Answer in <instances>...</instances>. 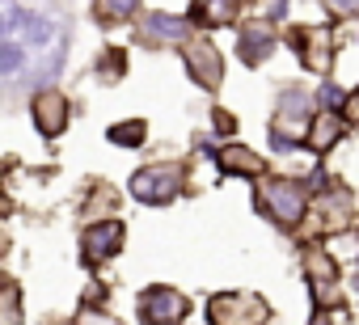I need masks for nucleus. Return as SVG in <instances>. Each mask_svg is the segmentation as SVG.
Here are the masks:
<instances>
[{"label":"nucleus","instance_id":"6","mask_svg":"<svg viewBox=\"0 0 359 325\" xmlns=\"http://www.w3.org/2000/svg\"><path fill=\"white\" fill-rule=\"evenodd\" d=\"M81 249H85V262L97 266L106 258H114L123 249V224L118 220H102V224H89L85 237H81Z\"/></svg>","mask_w":359,"mask_h":325},{"label":"nucleus","instance_id":"25","mask_svg":"<svg viewBox=\"0 0 359 325\" xmlns=\"http://www.w3.org/2000/svg\"><path fill=\"white\" fill-rule=\"evenodd\" d=\"M313 325H330V317H313Z\"/></svg>","mask_w":359,"mask_h":325},{"label":"nucleus","instance_id":"20","mask_svg":"<svg viewBox=\"0 0 359 325\" xmlns=\"http://www.w3.org/2000/svg\"><path fill=\"white\" fill-rule=\"evenodd\" d=\"M330 5V13H338V18H355L359 13V0H325Z\"/></svg>","mask_w":359,"mask_h":325},{"label":"nucleus","instance_id":"17","mask_svg":"<svg viewBox=\"0 0 359 325\" xmlns=\"http://www.w3.org/2000/svg\"><path fill=\"white\" fill-rule=\"evenodd\" d=\"M0 325H22V296L13 283L0 287Z\"/></svg>","mask_w":359,"mask_h":325},{"label":"nucleus","instance_id":"13","mask_svg":"<svg viewBox=\"0 0 359 325\" xmlns=\"http://www.w3.org/2000/svg\"><path fill=\"white\" fill-rule=\"evenodd\" d=\"M191 13L199 26H229L237 18V0H195Z\"/></svg>","mask_w":359,"mask_h":325},{"label":"nucleus","instance_id":"11","mask_svg":"<svg viewBox=\"0 0 359 325\" xmlns=\"http://www.w3.org/2000/svg\"><path fill=\"white\" fill-rule=\"evenodd\" d=\"M338 135H342V118H338L334 110H325V114H317V118L309 123V135H304V139H309L313 152H330Z\"/></svg>","mask_w":359,"mask_h":325},{"label":"nucleus","instance_id":"10","mask_svg":"<svg viewBox=\"0 0 359 325\" xmlns=\"http://www.w3.org/2000/svg\"><path fill=\"white\" fill-rule=\"evenodd\" d=\"M296 43H300V60H304L313 72H325V68H330V34H325V30H300Z\"/></svg>","mask_w":359,"mask_h":325},{"label":"nucleus","instance_id":"3","mask_svg":"<svg viewBox=\"0 0 359 325\" xmlns=\"http://www.w3.org/2000/svg\"><path fill=\"white\" fill-rule=\"evenodd\" d=\"M177 191H182V170L177 165H148V170H140L135 178H131V195L140 199V203H169V199H177Z\"/></svg>","mask_w":359,"mask_h":325},{"label":"nucleus","instance_id":"9","mask_svg":"<svg viewBox=\"0 0 359 325\" xmlns=\"http://www.w3.org/2000/svg\"><path fill=\"white\" fill-rule=\"evenodd\" d=\"M309 270H313V300H317L321 308L334 304V300H338V287H334V283H338V266H334L325 254L313 249V254H309Z\"/></svg>","mask_w":359,"mask_h":325},{"label":"nucleus","instance_id":"21","mask_svg":"<svg viewBox=\"0 0 359 325\" xmlns=\"http://www.w3.org/2000/svg\"><path fill=\"white\" fill-rule=\"evenodd\" d=\"M321 97H325V106H338V102H342V93H338L334 85H325V89H321Z\"/></svg>","mask_w":359,"mask_h":325},{"label":"nucleus","instance_id":"23","mask_svg":"<svg viewBox=\"0 0 359 325\" xmlns=\"http://www.w3.org/2000/svg\"><path fill=\"white\" fill-rule=\"evenodd\" d=\"M346 114H351V118H359V93H355V97L346 102Z\"/></svg>","mask_w":359,"mask_h":325},{"label":"nucleus","instance_id":"4","mask_svg":"<svg viewBox=\"0 0 359 325\" xmlns=\"http://www.w3.org/2000/svg\"><path fill=\"white\" fill-rule=\"evenodd\" d=\"M191 312L187 296L173 291V287H148L140 296V321L144 325H182Z\"/></svg>","mask_w":359,"mask_h":325},{"label":"nucleus","instance_id":"19","mask_svg":"<svg viewBox=\"0 0 359 325\" xmlns=\"http://www.w3.org/2000/svg\"><path fill=\"white\" fill-rule=\"evenodd\" d=\"M22 13H26V5H18V0H0V39L22 22Z\"/></svg>","mask_w":359,"mask_h":325},{"label":"nucleus","instance_id":"15","mask_svg":"<svg viewBox=\"0 0 359 325\" xmlns=\"http://www.w3.org/2000/svg\"><path fill=\"white\" fill-rule=\"evenodd\" d=\"M148 34L156 39H187V22L182 18H169V13H148Z\"/></svg>","mask_w":359,"mask_h":325},{"label":"nucleus","instance_id":"2","mask_svg":"<svg viewBox=\"0 0 359 325\" xmlns=\"http://www.w3.org/2000/svg\"><path fill=\"white\" fill-rule=\"evenodd\" d=\"M208 317H212V325H266L271 308L254 291H224V296H212Z\"/></svg>","mask_w":359,"mask_h":325},{"label":"nucleus","instance_id":"18","mask_svg":"<svg viewBox=\"0 0 359 325\" xmlns=\"http://www.w3.org/2000/svg\"><path fill=\"white\" fill-rule=\"evenodd\" d=\"M135 5H140V0H97V18L102 22H123V18H131L135 13Z\"/></svg>","mask_w":359,"mask_h":325},{"label":"nucleus","instance_id":"24","mask_svg":"<svg viewBox=\"0 0 359 325\" xmlns=\"http://www.w3.org/2000/svg\"><path fill=\"white\" fill-rule=\"evenodd\" d=\"M0 216H9V199L5 195H0Z\"/></svg>","mask_w":359,"mask_h":325},{"label":"nucleus","instance_id":"5","mask_svg":"<svg viewBox=\"0 0 359 325\" xmlns=\"http://www.w3.org/2000/svg\"><path fill=\"white\" fill-rule=\"evenodd\" d=\"M258 199H262V207L279 220V224H296L300 216H304V186H296V182H287V178H266L262 182V191H258Z\"/></svg>","mask_w":359,"mask_h":325},{"label":"nucleus","instance_id":"16","mask_svg":"<svg viewBox=\"0 0 359 325\" xmlns=\"http://www.w3.org/2000/svg\"><path fill=\"white\" fill-rule=\"evenodd\" d=\"M144 131H148V127H144L140 118H131V123H114L106 135H110V144H118V148H140V144H144Z\"/></svg>","mask_w":359,"mask_h":325},{"label":"nucleus","instance_id":"1","mask_svg":"<svg viewBox=\"0 0 359 325\" xmlns=\"http://www.w3.org/2000/svg\"><path fill=\"white\" fill-rule=\"evenodd\" d=\"M309 123H313L309 97H304L300 89H287V93L279 97V114H275V123H271V144H275L279 152H292V148L309 135Z\"/></svg>","mask_w":359,"mask_h":325},{"label":"nucleus","instance_id":"12","mask_svg":"<svg viewBox=\"0 0 359 325\" xmlns=\"http://www.w3.org/2000/svg\"><path fill=\"white\" fill-rule=\"evenodd\" d=\"M220 170L224 174H250V178H258L262 174V156H254L241 144H233V148H220Z\"/></svg>","mask_w":359,"mask_h":325},{"label":"nucleus","instance_id":"8","mask_svg":"<svg viewBox=\"0 0 359 325\" xmlns=\"http://www.w3.org/2000/svg\"><path fill=\"white\" fill-rule=\"evenodd\" d=\"M34 127H39L43 135H60V131L68 127V102H64L55 89H43V93L34 97Z\"/></svg>","mask_w":359,"mask_h":325},{"label":"nucleus","instance_id":"14","mask_svg":"<svg viewBox=\"0 0 359 325\" xmlns=\"http://www.w3.org/2000/svg\"><path fill=\"white\" fill-rule=\"evenodd\" d=\"M271 47H275V39H271L266 26H250V30H241V60H245V64H262V60L271 55Z\"/></svg>","mask_w":359,"mask_h":325},{"label":"nucleus","instance_id":"22","mask_svg":"<svg viewBox=\"0 0 359 325\" xmlns=\"http://www.w3.org/2000/svg\"><path fill=\"white\" fill-rule=\"evenodd\" d=\"M216 127H220V131H233V118H229L224 110H216Z\"/></svg>","mask_w":359,"mask_h":325},{"label":"nucleus","instance_id":"7","mask_svg":"<svg viewBox=\"0 0 359 325\" xmlns=\"http://www.w3.org/2000/svg\"><path fill=\"white\" fill-rule=\"evenodd\" d=\"M182 55H187V68H191V76H195L203 89H216V85H220V76H224V64H220V51H216L208 39H195V43H187V47H182Z\"/></svg>","mask_w":359,"mask_h":325}]
</instances>
